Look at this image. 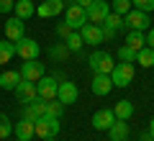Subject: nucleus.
Segmentation results:
<instances>
[{
    "label": "nucleus",
    "mask_w": 154,
    "mask_h": 141,
    "mask_svg": "<svg viewBox=\"0 0 154 141\" xmlns=\"http://www.w3.org/2000/svg\"><path fill=\"white\" fill-rule=\"evenodd\" d=\"M80 33H82V41L90 44V46H98V44H103V28L95 26V23H85L82 28H80Z\"/></svg>",
    "instance_id": "ddd939ff"
},
{
    "label": "nucleus",
    "mask_w": 154,
    "mask_h": 141,
    "mask_svg": "<svg viewBox=\"0 0 154 141\" xmlns=\"http://www.w3.org/2000/svg\"><path fill=\"white\" fill-rule=\"evenodd\" d=\"M136 62H139L141 67H154V49H152V46H144V49H139Z\"/></svg>",
    "instance_id": "bb28decb"
},
{
    "label": "nucleus",
    "mask_w": 154,
    "mask_h": 141,
    "mask_svg": "<svg viewBox=\"0 0 154 141\" xmlns=\"http://www.w3.org/2000/svg\"><path fill=\"white\" fill-rule=\"evenodd\" d=\"M88 64H90V69H93L95 75H110L113 67H116V62H113V57H110L108 51H95L88 59Z\"/></svg>",
    "instance_id": "f03ea898"
},
{
    "label": "nucleus",
    "mask_w": 154,
    "mask_h": 141,
    "mask_svg": "<svg viewBox=\"0 0 154 141\" xmlns=\"http://www.w3.org/2000/svg\"><path fill=\"white\" fill-rule=\"evenodd\" d=\"M57 90H59V82H57V77H41V80L36 82V92H38V98H44V100H54L57 98Z\"/></svg>",
    "instance_id": "1a4fd4ad"
},
{
    "label": "nucleus",
    "mask_w": 154,
    "mask_h": 141,
    "mask_svg": "<svg viewBox=\"0 0 154 141\" xmlns=\"http://www.w3.org/2000/svg\"><path fill=\"white\" fill-rule=\"evenodd\" d=\"M21 80H23V77H21V72H13V69L0 72V87H3V90H16Z\"/></svg>",
    "instance_id": "6ab92c4d"
},
{
    "label": "nucleus",
    "mask_w": 154,
    "mask_h": 141,
    "mask_svg": "<svg viewBox=\"0 0 154 141\" xmlns=\"http://www.w3.org/2000/svg\"><path fill=\"white\" fill-rule=\"evenodd\" d=\"M90 90H93L95 95H100V98H103V95H108V92L113 90V80H110V75H95Z\"/></svg>",
    "instance_id": "f3484780"
},
{
    "label": "nucleus",
    "mask_w": 154,
    "mask_h": 141,
    "mask_svg": "<svg viewBox=\"0 0 154 141\" xmlns=\"http://www.w3.org/2000/svg\"><path fill=\"white\" fill-rule=\"evenodd\" d=\"M131 5L136 11H144V13H152L154 11V0H131Z\"/></svg>",
    "instance_id": "72a5a7b5"
},
{
    "label": "nucleus",
    "mask_w": 154,
    "mask_h": 141,
    "mask_svg": "<svg viewBox=\"0 0 154 141\" xmlns=\"http://www.w3.org/2000/svg\"><path fill=\"white\" fill-rule=\"evenodd\" d=\"M93 3H95V0H77V5H80V8H85V11H88V8L93 5Z\"/></svg>",
    "instance_id": "e433bc0d"
},
{
    "label": "nucleus",
    "mask_w": 154,
    "mask_h": 141,
    "mask_svg": "<svg viewBox=\"0 0 154 141\" xmlns=\"http://www.w3.org/2000/svg\"><path fill=\"white\" fill-rule=\"evenodd\" d=\"M11 133H13V123H11V118H8L5 113H0V139H8Z\"/></svg>",
    "instance_id": "c756f323"
},
{
    "label": "nucleus",
    "mask_w": 154,
    "mask_h": 141,
    "mask_svg": "<svg viewBox=\"0 0 154 141\" xmlns=\"http://www.w3.org/2000/svg\"><path fill=\"white\" fill-rule=\"evenodd\" d=\"M57 98H59L64 105H69V103H77V98H80V90H77V85H75V82H59Z\"/></svg>",
    "instance_id": "2eb2a0df"
},
{
    "label": "nucleus",
    "mask_w": 154,
    "mask_h": 141,
    "mask_svg": "<svg viewBox=\"0 0 154 141\" xmlns=\"http://www.w3.org/2000/svg\"><path fill=\"white\" fill-rule=\"evenodd\" d=\"M110 13V5L105 0H95L93 5L88 8V23H95V26H103V21L108 18Z\"/></svg>",
    "instance_id": "6e6552de"
},
{
    "label": "nucleus",
    "mask_w": 154,
    "mask_h": 141,
    "mask_svg": "<svg viewBox=\"0 0 154 141\" xmlns=\"http://www.w3.org/2000/svg\"><path fill=\"white\" fill-rule=\"evenodd\" d=\"M136 54H139V51L131 49V46H126V44L118 49V59H121V62H136Z\"/></svg>",
    "instance_id": "7c9ffc66"
},
{
    "label": "nucleus",
    "mask_w": 154,
    "mask_h": 141,
    "mask_svg": "<svg viewBox=\"0 0 154 141\" xmlns=\"http://www.w3.org/2000/svg\"><path fill=\"white\" fill-rule=\"evenodd\" d=\"M64 21L69 23L75 31H80V28L88 23V11L77 5V0H72V3H67V18H64Z\"/></svg>",
    "instance_id": "39448f33"
},
{
    "label": "nucleus",
    "mask_w": 154,
    "mask_h": 141,
    "mask_svg": "<svg viewBox=\"0 0 154 141\" xmlns=\"http://www.w3.org/2000/svg\"><path fill=\"white\" fill-rule=\"evenodd\" d=\"M44 75H46L44 62H38V59L23 62V67H21V77H23V80H28V82H38Z\"/></svg>",
    "instance_id": "0eeeda50"
},
{
    "label": "nucleus",
    "mask_w": 154,
    "mask_h": 141,
    "mask_svg": "<svg viewBox=\"0 0 154 141\" xmlns=\"http://www.w3.org/2000/svg\"><path fill=\"white\" fill-rule=\"evenodd\" d=\"M59 118H54V115H41V118L36 121V136L38 139H51V136L59 133Z\"/></svg>",
    "instance_id": "20e7f679"
},
{
    "label": "nucleus",
    "mask_w": 154,
    "mask_h": 141,
    "mask_svg": "<svg viewBox=\"0 0 154 141\" xmlns=\"http://www.w3.org/2000/svg\"><path fill=\"white\" fill-rule=\"evenodd\" d=\"M113 113H116V118H118V121H128V118L134 115L131 100H118V103L113 105Z\"/></svg>",
    "instance_id": "412c9836"
},
{
    "label": "nucleus",
    "mask_w": 154,
    "mask_h": 141,
    "mask_svg": "<svg viewBox=\"0 0 154 141\" xmlns=\"http://www.w3.org/2000/svg\"><path fill=\"white\" fill-rule=\"evenodd\" d=\"M41 141H57V139H54V136H51V139H41Z\"/></svg>",
    "instance_id": "ea45409f"
},
{
    "label": "nucleus",
    "mask_w": 154,
    "mask_h": 141,
    "mask_svg": "<svg viewBox=\"0 0 154 141\" xmlns=\"http://www.w3.org/2000/svg\"><path fill=\"white\" fill-rule=\"evenodd\" d=\"M5 36H8V41H21L23 36H26V23L21 21V18H8L5 21Z\"/></svg>",
    "instance_id": "f8f14e48"
},
{
    "label": "nucleus",
    "mask_w": 154,
    "mask_h": 141,
    "mask_svg": "<svg viewBox=\"0 0 154 141\" xmlns=\"http://www.w3.org/2000/svg\"><path fill=\"white\" fill-rule=\"evenodd\" d=\"M123 23H126V28H128V31H146V28L152 26V18H149V13L131 8V11H128L126 16H123Z\"/></svg>",
    "instance_id": "7ed1b4c3"
},
{
    "label": "nucleus",
    "mask_w": 154,
    "mask_h": 141,
    "mask_svg": "<svg viewBox=\"0 0 154 141\" xmlns=\"http://www.w3.org/2000/svg\"><path fill=\"white\" fill-rule=\"evenodd\" d=\"M113 87H128L134 82V62H118L110 72Z\"/></svg>",
    "instance_id": "f257e3e1"
},
{
    "label": "nucleus",
    "mask_w": 154,
    "mask_h": 141,
    "mask_svg": "<svg viewBox=\"0 0 154 141\" xmlns=\"http://www.w3.org/2000/svg\"><path fill=\"white\" fill-rule=\"evenodd\" d=\"M146 46L154 49V28H149V33H146Z\"/></svg>",
    "instance_id": "c9c22d12"
},
{
    "label": "nucleus",
    "mask_w": 154,
    "mask_h": 141,
    "mask_svg": "<svg viewBox=\"0 0 154 141\" xmlns=\"http://www.w3.org/2000/svg\"><path fill=\"white\" fill-rule=\"evenodd\" d=\"M126 46H131V49H144L146 46V33L144 31H128V36H126Z\"/></svg>",
    "instance_id": "4be33fe9"
},
{
    "label": "nucleus",
    "mask_w": 154,
    "mask_h": 141,
    "mask_svg": "<svg viewBox=\"0 0 154 141\" xmlns=\"http://www.w3.org/2000/svg\"><path fill=\"white\" fill-rule=\"evenodd\" d=\"M62 11H64V0H44L36 8V16L38 18H57Z\"/></svg>",
    "instance_id": "9b49d317"
},
{
    "label": "nucleus",
    "mask_w": 154,
    "mask_h": 141,
    "mask_svg": "<svg viewBox=\"0 0 154 141\" xmlns=\"http://www.w3.org/2000/svg\"><path fill=\"white\" fill-rule=\"evenodd\" d=\"M13 8H16V0H0V13H5V16H8Z\"/></svg>",
    "instance_id": "f704fd0d"
},
{
    "label": "nucleus",
    "mask_w": 154,
    "mask_h": 141,
    "mask_svg": "<svg viewBox=\"0 0 154 141\" xmlns=\"http://www.w3.org/2000/svg\"><path fill=\"white\" fill-rule=\"evenodd\" d=\"M67 49H69V51H75V54H80V49H82V46H85V41H82V33H80V31H72L69 33V36H67Z\"/></svg>",
    "instance_id": "393cba45"
},
{
    "label": "nucleus",
    "mask_w": 154,
    "mask_h": 141,
    "mask_svg": "<svg viewBox=\"0 0 154 141\" xmlns=\"http://www.w3.org/2000/svg\"><path fill=\"white\" fill-rule=\"evenodd\" d=\"M16 16L21 18V21H28L31 16H36V5H33L31 0H16Z\"/></svg>",
    "instance_id": "aec40b11"
},
{
    "label": "nucleus",
    "mask_w": 154,
    "mask_h": 141,
    "mask_svg": "<svg viewBox=\"0 0 154 141\" xmlns=\"http://www.w3.org/2000/svg\"><path fill=\"white\" fill-rule=\"evenodd\" d=\"M131 8H134V5H131V0H113V3H110V11L118 13V16H126Z\"/></svg>",
    "instance_id": "c85d7f7f"
},
{
    "label": "nucleus",
    "mask_w": 154,
    "mask_h": 141,
    "mask_svg": "<svg viewBox=\"0 0 154 141\" xmlns=\"http://www.w3.org/2000/svg\"><path fill=\"white\" fill-rule=\"evenodd\" d=\"M72 31H75V28H72L67 21H59V23H57V38H62V41H67V36H69Z\"/></svg>",
    "instance_id": "473e14b6"
},
{
    "label": "nucleus",
    "mask_w": 154,
    "mask_h": 141,
    "mask_svg": "<svg viewBox=\"0 0 154 141\" xmlns=\"http://www.w3.org/2000/svg\"><path fill=\"white\" fill-rule=\"evenodd\" d=\"M16 57V41H0V67Z\"/></svg>",
    "instance_id": "b1692460"
},
{
    "label": "nucleus",
    "mask_w": 154,
    "mask_h": 141,
    "mask_svg": "<svg viewBox=\"0 0 154 141\" xmlns=\"http://www.w3.org/2000/svg\"><path fill=\"white\" fill-rule=\"evenodd\" d=\"M49 57H51L54 62H64L67 57H69V49H67V44H64V41L51 44V46H49Z\"/></svg>",
    "instance_id": "5701e85b"
},
{
    "label": "nucleus",
    "mask_w": 154,
    "mask_h": 141,
    "mask_svg": "<svg viewBox=\"0 0 154 141\" xmlns=\"http://www.w3.org/2000/svg\"><path fill=\"white\" fill-rule=\"evenodd\" d=\"M108 139H110V141H126V139H128V123L116 118V123L108 128Z\"/></svg>",
    "instance_id": "a211bd4d"
},
{
    "label": "nucleus",
    "mask_w": 154,
    "mask_h": 141,
    "mask_svg": "<svg viewBox=\"0 0 154 141\" xmlns=\"http://www.w3.org/2000/svg\"><path fill=\"white\" fill-rule=\"evenodd\" d=\"M149 133L154 136V118H152V123H149Z\"/></svg>",
    "instance_id": "58836bf2"
},
{
    "label": "nucleus",
    "mask_w": 154,
    "mask_h": 141,
    "mask_svg": "<svg viewBox=\"0 0 154 141\" xmlns=\"http://www.w3.org/2000/svg\"><path fill=\"white\" fill-rule=\"evenodd\" d=\"M62 113H64V103H62L59 98H54V100H49V103H46V115L62 118Z\"/></svg>",
    "instance_id": "cd10ccee"
},
{
    "label": "nucleus",
    "mask_w": 154,
    "mask_h": 141,
    "mask_svg": "<svg viewBox=\"0 0 154 141\" xmlns=\"http://www.w3.org/2000/svg\"><path fill=\"white\" fill-rule=\"evenodd\" d=\"M38 41L36 38H26L23 36L21 41H16V54L21 57L23 62H31V59H38Z\"/></svg>",
    "instance_id": "423d86ee"
},
{
    "label": "nucleus",
    "mask_w": 154,
    "mask_h": 141,
    "mask_svg": "<svg viewBox=\"0 0 154 141\" xmlns=\"http://www.w3.org/2000/svg\"><path fill=\"white\" fill-rule=\"evenodd\" d=\"M16 98H18V103H23V105L33 103V100L38 98V92H36V82L21 80V82H18V87H16Z\"/></svg>",
    "instance_id": "9d476101"
},
{
    "label": "nucleus",
    "mask_w": 154,
    "mask_h": 141,
    "mask_svg": "<svg viewBox=\"0 0 154 141\" xmlns=\"http://www.w3.org/2000/svg\"><path fill=\"white\" fill-rule=\"evenodd\" d=\"M105 28H110V31H121V28H126V23H123V16H118V13H108V18L103 21Z\"/></svg>",
    "instance_id": "a878e982"
},
{
    "label": "nucleus",
    "mask_w": 154,
    "mask_h": 141,
    "mask_svg": "<svg viewBox=\"0 0 154 141\" xmlns=\"http://www.w3.org/2000/svg\"><path fill=\"white\" fill-rule=\"evenodd\" d=\"M46 103H49V100H44V98H36L33 103H28V105H31V110L36 113V118H41V115H46Z\"/></svg>",
    "instance_id": "2f4dec72"
},
{
    "label": "nucleus",
    "mask_w": 154,
    "mask_h": 141,
    "mask_svg": "<svg viewBox=\"0 0 154 141\" xmlns=\"http://www.w3.org/2000/svg\"><path fill=\"white\" fill-rule=\"evenodd\" d=\"M139 139H141V141H154V136H152V133H149V131H144V133H141V136H139Z\"/></svg>",
    "instance_id": "4c0bfd02"
},
{
    "label": "nucleus",
    "mask_w": 154,
    "mask_h": 141,
    "mask_svg": "<svg viewBox=\"0 0 154 141\" xmlns=\"http://www.w3.org/2000/svg\"><path fill=\"white\" fill-rule=\"evenodd\" d=\"M13 131H16V139H18V141H31L33 136H36V123H33V121L21 118L16 126H13Z\"/></svg>",
    "instance_id": "dca6fc26"
},
{
    "label": "nucleus",
    "mask_w": 154,
    "mask_h": 141,
    "mask_svg": "<svg viewBox=\"0 0 154 141\" xmlns=\"http://www.w3.org/2000/svg\"><path fill=\"white\" fill-rule=\"evenodd\" d=\"M113 123H116L113 108H103V110H98V113L93 115V128H98V131H108Z\"/></svg>",
    "instance_id": "4468645a"
}]
</instances>
